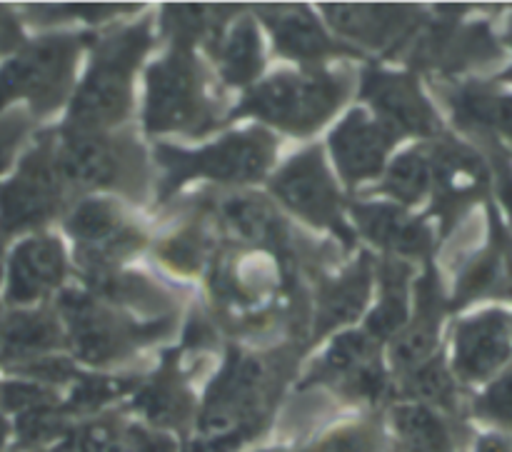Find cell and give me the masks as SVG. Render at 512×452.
<instances>
[{"label":"cell","mask_w":512,"mask_h":452,"mask_svg":"<svg viewBox=\"0 0 512 452\" xmlns=\"http://www.w3.org/2000/svg\"><path fill=\"white\" fill-rule=\"evenodd\" d=\"M145 48H148V25L123 30L100 45L88 80L80 88L70 113V128L75 130V135L98 133L100 128H108L125 118L130 108V78Z\"/></svg>","instance_id":"obj_1"},{"label":"cell","mask_w":512,"mask_h":452,"mask_svg":"<svg viewBox=\"0 0 512 452\" xmlns=\"http://www.w3.org/2000/svg\"><path fill=\"white\" fill-rule=\"evenodd\" d=\"M348 85L328 73H283L245 98V110L293 133L320 128L345 100Z\"/></svg>","instance_id":"obj_2"},{"label":"cell","mask_w":512,"mask_h":452,"mask_svg":"<svg viewBox=\"0 0 512 452\" xmlns=\"http://www.w3.org/2000/svg\"><path fill=\"white\" fill-rule=\"evenodd\" d=\"M275 143L265 130H248V133L230 135L218 145L185 153V150L160 148L158 158L168 170V190L178 188L188 178H213L223 183H250L263 178L273 160Z\"/></svg>","instance_id":"obj_3"},{"label":"cell","mask_w":512,"mask_h":452,"mask_svg":"<svg viewBox=\"0 0 512 452\" xmlns=\"http://www.w3.org/2000/svg\"><path fill=\"white\" fill-rule=\"evenodd\" d=\"M80 38H45L30 45L0 70V108L15 98H28L33 110H53L65 98L78 58Z\"/></svg>","instance_id":"obj_4"},{"label":"cell","mask_w":512,"mask_h":452,"mask_svg":"<svg viewBox=\"0 0 512 452\" xmlns=\"http://www.w3.org/2000/svg\"><path fill=\"white\" fill-rule=\"evenodd\" d=\"M145 123L150 130H195V125L205 130L213 123L200 68L188 48H178L150 70Z\"/></svg>","instance_id":"obj_5"},{"label":"cell","mask_w":512,"mask_h":452,"mask_svg":"<svg viewBox=\"0 0 512 452\" xmlns=\"http://www.w3.org/2000/svg\"><path fill=\"white\" fill-rule=\"evenodd\" d=\"M60 175L55 165V148L43 143L23 160L20 173L0 188V233L30 228L58 210Z\"/></svg>","instance_id":"obj_6"},{"label":"cell","mask_w":512,"mask_h":452,"mask_svg":"<svg viewBox=\"0 0 512 452\" xmlns=\"http://www.w3.org/2000/svg\"><path fill=\"white\" fill-rule=\"evenodd\" d=\"M55 165L63 183L78 188H115L135 178L140 160L130 145L108 140L98 133L73 135L55 150Z\"/></svg>","instance_id":"obj_7"},{"label":"cell","mask_w":512,"mask_h":452,"mask_svg":"<svg viewBox=\"0 0 512 452\" xmlns=\"http://www.w3.org/2000/svg\"><path fill=\"white\" fill-rule=\"evenodd\" d=\"M273 193L313 225H328V228L338 230L343 238H348V230L340 218L338 193H335V185L318 150L298 155L273 180Z\"/></svg>","instance_id":"obj_8"},{"label":"cell","mask_w":512,"mask_h":452,"mask_svg":"<svg viewBox=\"0 0 512 452\" xmlns=\"http://www.w3.org/2000/svg\"><path fill=\"white\" fill-rule=\"evenodd\" d=\"M395 130L385 123L368 120L363 110H355L333 133V155L348 183L375 178L383 170L385 155L395 140Z\"/></svg>","instance_id":"obj_9"},{"label":"cell","mask_w":512,"mask_h":452,"mask_svg":"<svg viewBox=\"0 0 512 452\" xmlns=\"http://www.w3.org/2000/svg\"><path fill=\"white\" fill-rule=\"evenodd\" d=\"M268 378L270 368L265 360L235 358L210 393L208 418H205L208 428H215V423L233 425L253 418L268 393Z\"/></svg>","instance_id":"obj_10"},{"label":"cell","mask_w":512,"mask_h":452,"mask_svg":"<svg viewBox=\"0 0 512 452\" xmlns=\"http://www.w3.org/2000/svg\"><path fill=\"white\" fill-rule=\"evenodd\" d=\"M363 95L380 110L388 128L418 135H430L438 130V118L408 75L370 70L363 80Z\"/></svg>","instance_id":"obj_11"},{"label":"cell","mask_w":512,"mask_h":452,"mask_svg":"<svg viewBox=\"0 0 512 452\" xmlns=\"http://www.w3.org/2000/svg\"><path fill=\"white\" fill-rule=\"evenodd\" d=\"M63 313L70 323L75 350L88 363L115 360L133 343L128 330L115 323L113 315L105 313L95 303H90L88 298L68 295V298H63Z\"/></svg>","instance_id":"obj_12"},{"label":"cell","mask_w":512,"mask_h":452,"mask_svg":"<svg viewBox=\"0 0 512 452\" xmlns=\"http://www.w3.org/2000/svg\"><path fill=\"white\" fill-rule=\"evenodd\" d=\"M65 258L58 240L35 238L20 245L10 263V303H33L63 280Z\"/></svg>","instance_id":"obj_13"},{"label":"cell","mask_w":512,"mask_h":452,"mask_svg":"<svg viewBox=\"0 0 512 452\" xmlns=\"http://www.w3.org/2000/svg\"><path fill=\"white\" fill-rule=\"evenodd\" d=\"M508 353V320L500 313L480 315V318L460 325L455 365H458L463 378H488L493 370H498L508 360Z\"/></svg>","instance_id":"obj_14"},{"label":"cell","mask_w":512,"mask_h":452,"mask_svg":"<svg viewBox=\"0 0 512 452\" xmlns=\"http://www.w3.org/2000/svg\"><path fill=\"white\" fill-rule=\"evenodd\" d=\"M318 378L338 380L353 395L375 398L383 388V370L378 363V348L365 335L348 333L335 340L333 350L325 358Z\"/></svg>","instance_id":"obj_15"},{"label":"cell","mask_w":512,"mask_h":452,"mask_svg":"<svg viewBox=\"0 0 512 452\" xmlns=\"http://www.w3.org/2000/svg\"><path fill=\"white\" fill-rule=\"evenodd\" d=\"M260 15L273 30L280 53L290 55V58L320 60L338 50L333 40L323 33L318 20L303 5H293V8L275 5V8H263Z\"/></svg>","instance_id":"obj_16"},{"label":"cell","mask_w":512,"mask_h":452,"mask_svg":"<svg viewBox=\"0 0 512 452\" xmlns=\"http://www.w3.org/2000/svg\"><path fill=\"white\" fill-rule=\"evenodd\" d=\"M323 13L340 33L368 45H385L413 18V10L400 5H325Z\"/></svg>","instance_id":"obj_17"},{"label":"cell","mask_w":512,"mask_h":452,"mask_svg":"<svg viewBox=\"0 0 512 452\" xmlns=\"http://www.w3.org/2000/svg\"><path fill=\"white\" fill-rule=\"evenodd\" d=\"M353 213L360 230L373 243L408 255H420L428 250L430 233L420 223H413L403 210L390 208V205H355Z\"/></svg>","instance_id":"obj_18"},{"label":"cell","mask_w":512,"mask_h":452,"mask_svg":"<svg viewBox=\"0 0 512 452\" xmlns=\"http://www.w3.org/2000/svg\"><path fill=\"white\" fill-rule=\"evenodd\" d=\"M60 343V330L55 320L45 313H15L0 328V358L15 363L40 350L55 348Z\"/></svg>","instance_id":"obj_19"},{"label":"cell","mask_w":512,"mask_h":452,"mask_svg":"<svg viewBox=\"0 0 512 452\" xmlns=\"http://www.w3.org/2000/svg\"><path fill=\"white\" fill-rule=\"evenodd\" d=\"M223 215L240 238L258 245H280L285 238V223L273 208L260 198H230L223 203Z\"/></svg>","instance_id":"obj_20"},{"label":"cell","mask_w":512,"mask_h":452,"mask_svg":"<svg viewBox=\"0 0 512 452\" xmlns=\"http://www.w3.org/2000/svg\"><path fill=\"white\" fill-rule=\"evenodd\" d=\"M368 293L370 268L365 263H360L358 268H353L338 283L325 290L323 300H320V328L328 330L333 325L358 318L365 300H368Z\"/></svg>","instance_id":"obj_21"},{"label":"cell","mask_w":512,"mask_h":452,"mask_svg":"<svg viewBox=\"0 0 512 452\" xmlns=\"http://www.w3.org/2000/svg\"><path fill=\"white\" fill-rule=\"evenodd\" d=\"M220 68L228 83L245 85L260 73V40L250 20H240L218 50Z\"/></svg>","instance_id":"obj_22"},{"label":"cell","mask_w":512,"mask_h":452,"mask_svg":"<svg viewBox=\"0 0 512 452\" xmlns=\"http://www.w3.org/2000/svg\"><path fill=\"white\" fill-rule=\"evenodd\" d=\"M435 338H438V305H435V295L430 293V288H425L420 293V318L415 320L413 328L398 340L393 350V358L398 360V365L408 368V365H418L425 355L433 350Z\"/></svg>","instance_id":"obj_23"},{"label":"cell","mask_w":512,"mask_h":452,"mask_svg":"<svg viewBox=\"0 0 512 452\" xmlns=\"http://www.w3.org/2000/svg\"><path fill=\"white\" fill-rule=\"evenodd\" d=\"M383 300L373 318L368 320V330L375 338H388L408 318V300H405V268L400 265H388L383 275Z\"/></svg>","instance_id":"obj_24"},{"label":"cell","mask_w":512,"mask_h":452,"mask_svg":"<svg viewBox=\"0 0 512 452\" xmlns=\"http://www.w3.org/2000/svg\"><path fill=\"white\" fill-rule=\"evenodd\" d=\"M68 230L83 243H93L105 248L118 240L125 230H120V215L110 203H83L68 220Z\"/></svg>","instance_id":"obj_25"},{"label":"cell","mask_w":512,"mask_h":452,"mask_svg":"<svg viewBox=\"0 0 512 452\" xmlns=\"http://www.w3.org/2000/svg\"><path fill=\"white\" fill-rule=\"evenodd\" d=\"M435 173H438L440 188L448 195H465L478 185L480 163L473 153L458 145H448L435 158Z\"/></svg>","instance_id":"obj_26"},{"label":"cell","mask_w":512,"mask_h":452,"mask_svg":"<svg viewBox=\"0 0 512 452\" xmlns=\"http://www.w3.org/2000/svg\"><path fill=\"white\" fill-rule=\"evenodd\" d=\"M395 423L403 433L405 443L413 448V452H445L448 438L445 430L428 410L423 408H400L395 413Z\"/></svg>","instance_id":"obj_27"},{"label":"cell","mask_w":512,"mask_h":452,"mask_svg":"<svg viewBox=\"0 0 512 452\" xmlns=\"http://www.w3.org/2000/svg\"><path fill=\"white\" fill-rule=\"evenodd\" d=\"M140 408L155 423H180L188 415L190 403L185 390L175 380H170V375H163L140 395Z\"/></svg>","instance_id":"obj_28"},{"label":"cell","mask_w":512,"mask_h":452,"mask_svg":"<svg viewBox=\"0 0 512 452\" xmlns=\"http://www.w3.org/2000/svg\"><path fill=\"white\" fill-rule=\"evenodd\" d=\"M430 180L428 163L420 153H405L390 168L388 178H385V190L393 193L400 203H415L420 195L425 193Z\"/></svg>","instance_id":"obj_29"},{"label":"cell","mask_w":512,"mask_h":452,"mask_svg":"<svg viewBox=\"0 0 512 452\" xmlns=\"http://www.w3.org/2000/svg\"><path fill=\"white\" fill-rule=\"evenodd\" d=\"M230 10L223 8H200V5H190V8H168L165 10V25L173 30L178 48H188L195 38L213 30L220 20L228 15Z\"/></svg>","instance_id":"obj_30"},{"label":"cell","mask_w":512,"mask_h":452,"mask_svg":"<svg viewBox=\"0 0 512 452\" xmlns=\"http://www.w3.org/2000/svg\"><path fill=\"white\" fill-rule=\"evenodd\" d=\"M53 395L43 388V385H23V383H10L3 385L0 390V405L5 410H38L48 408Z\"/></svg>","instance_id":"obj_31"},{"label":"cell","mask_w":512,"mask_h":452,"mask_svg":"<svg viewBox=\"0 0 512 452\" xmlns=\"http://www.w3.org/2000/svg\"><path fill=\"white\" fill-rule=\"evenodd\" d=\"M415 390H418L423 398L435 400V403H450L453 398V385H450L448 373L440 368V363L425 365L418 373L413 375Z\"/></svg>","instance_id":"obj_32"},{"label":"cell","mask_w":512,"mask_h":452,"mask_svg":"<svg viewBox=\"0 0 512 452\" xmlns=\"http://www.w3.org/2000/svg\"><path fill=\"white\" fill-rule=\"evenodd\" d=\"M483 413L512 428V375L500 380L483 400Z\"/></svg>","instance_id":"obj_33"},{"label":"cell","mask_w":512,"mask_h":452,"mask_svg":"<svg viewBox=\"0 0 512 452\" xmlns=\"http://www.w3.org/2000/svg\"><path fill=\"white\" fill-rule=\"evenodd\" d=\"M25 130H28V120L20 113H13L0 120V170L8 168L10 158H13L15 148L23 140Z\"/></svg>","instance_id":"obj_34"},{"label":"cell","mask_w":512,"mask_h":452,"mask_svg":"<svg viewBox=\"0 0 512 452\" xmlns=\"http://www.w3.org/2000/svg\"><path fill=\"white\" fill-rule=\"evenodd\" d=\"M165 258L170 260L173 265L183 270H193L198 268L200 263V243L195 238H178L165 248Z\"/></svg>","instance_id":"obj_35"},{"label":"cell","mask_w":512,"mask_h":452,"mask_svg":"<svg viewBox=\"0 0 512 452\" xmlns=\"http://www.w3.org/2000/svg\"><path fill=\"white\" fill-rule=\"evenodd\" d=\"M20 40V30L15 25V20L10 18L5 10H0V53L10 50Z\"/></svg>","instance_id":"obj_36"},{"label":"cell","mask_w":512,"mask_h":452,"mask_svg":"<svg viewBox=\"0 0 512 452\" xmlns=\"http://www.w3.org/2000/svg\"><path fill=\"white\" fill-rule=\"evenodd\" d=\"M478 452H512V445L503 438H485Z\"/></svg>","instance_id":"obj_37"},{"label":"cell","mask_w":512,"mask_h":452,"mask_svg":"<svg viewBox=\"0 0 512 452\" xmlns=\"http://www.w3.org/2000/svg\"><path fill=\"white\" fill-rule=\"evenodd\" d=\"M503 200L510 210V218H512V180L503 178Z\"/></svg>","instance_id":"obj_38"},{"label":"cell","mask_w":512,"mask_h":452,"mask_svg":"<svg viewBox=\"0 0 512 452\" xmlns=\"http://www.w3.org/2000/svg\"><path fill=\"white\" fill-rule=\"evenodd\" d=\"M5 435H8V425H5V420L0 418V450H3V443H5Z\"/></svg>","instance_id":"obj_39"},{"label":"cell","mask_w":512,"mask_h":452,"mask_svg":"<svg viewBox=\"0 0 512 452\" xmlns=\"http://www.w3.org/2000/svg\"><path fill=\"white\" fill-rule=\"evenodd\" d=\"M3 243H5V235L0 233V273H3Z\"/></svg>","instance_id":"obj_40"}]
</instances>
